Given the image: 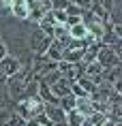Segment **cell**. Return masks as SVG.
<instances>
[{
	"mask_svg": "<svg viewBox=\"0 0 122 126\" xmlns=\"http://www.w3.org/2000/svg\"><path fill=\"white\" fill-rule=\"evenodd\" d=\"M43 100L34 94V96H28V98H21V100H15V107L13 111L19 115L21 120H30L34 118V115H39V113H43Z\"/></svg>",
	"mask_w": 122,
	"mask_h": 126,
	"instance_id": "6da1fadb",
	"label": "cell"
},
{
	"mask_svg": "<svg viewBox=\"0 0 122 126\" xmlns=\"http://www.w3.org/2000/svg\"><path fill=\"white\" fill-rule=\"evenodd\" d=\"M52 41L54 39L45 36V34L39 30V26H32V32L28 34V51L32 53V56H43Z\"/></svg>",
	"mask_w": 122,
	"mask_h": 126,
	"instance_id": "7a4b0ae2",
	"label": "cell"
},
{
	"mask_svg": "<svg viewBox=\"0 0 122 126\" xmlns=\"http://www.w3.org/2000/svg\"><path fill=\"white\" fill-rule=\"evenodd\" d=\"M81 24L88 28V32L94 36L96 41H101V34L105 32V21L99 17V15H94L92 11H81Z\"/></svg>",
	"mask_w": 122,
	"mask_h": 126,
	"instance_id": "3957f363",
	"label": "cell"
},
{
	"mask_svg": "<svg viewBox=\"0 0 122 126\" xmlns=\"http://www.w3.org/2000/svg\"><path fill=\"white\" fill-rule=\"evenodd\" d=\"M94 62H99L103 68H114V66H120V56H118L109 45H101Z\"/></svg>",
	"mask_w": 122,
	"mask_h": 126,
	"instance_id": "277c9868",
	"label": "cell"
},
{
	"mask_svg": "<svg viewBox=\"0 0 122 126\" xmlns=\"http://www.w3.org/2000/svg\"><path fill=\"white\" fill-rule=\"evenodd\" d=\"M21 66H24V64L19 62V58H17V56H4V58L0 60V68H2V73L7 75V77L15 75Z\"/></svg>",
	"mask_w": 122,
	"mask_h": 126,
	"instance_id": "5b68a950",
	"label": "cell"
},
{
	"mask_svg": "<svg viewBox=\"0 0 122 126\" xmlns=\"http://www.w3.org/2000/svg\"><path fill=\"white\" fill-rule=\"evenodd\" d=\"M71 83H73V81H69L67 77H60L56 83H52V86H47V88L54 92L56 98H60V96H67V94H71Z\"/></svg>",
	"mask_w": 122,
	"mask_h": 126,
	"instance_id": "8992f818",
	"label": "cell"
},
{
	"mask_svg": "<svg viewBox=\"0 0 122 126\" xmlns=\"http://www.w3.org/2000/svg\"><path fill=\"white\" fill-rule=\"evenodd\" d=\"M28 11H30V7H28V0H13L11 15H13L15 19L26 21V19H28Z\"/></svg>",
	"mask_w": 122,
	"mask_h": 126,
	"instance_id": "52a82bcc",
	"label": "cell"
},
{
	"mask_svg": "<svg viewBox=\"0 0 122 126\" xmlns=\"http://www.w3.org/2000/svg\"><path fill=\"white\" fill-rule=\"evenodd\" d=\"M84 49H86V47H71V49H64V51H62V60H64V62H71V64H79L81 58H84Z\"/></svg>",
	"mask_w": 122,
	"mask_h": 126,
	"instance_id": "ba28073f",
	"label": "cell"
},
{
	"mask_svg": "<svg viewBox=\"0 0 122 126\" xmlns=\"http://www.w3.org/2000/svg\"><path fill=\"white\" fill-rule=\"evenodd\" d=\"M62 51H64V47H62L58 41H52L43 56H45V58H49V60H54V62H60V60H62Z\"/></svg>",
	"mask_w": 122,
	"mask_h": 126,
	"instance_id": "9c48e42d",
	"label": "cell"
},
{
	"mask_svg": "<svg viewBox=\"0 0 122 126\" xmlns=\"http://www.w3.org/2000/svg\"><path fill=\"white\" fill-rule=\"evenodd\" d=\"M75 111H79L84 118L86 115H90V113L94 111V105H92V100L86 96V98H77V103H75Z\"/></svg>",
	"mask_w": 122,
	"mask_h": 126,
	"instance_id": "30bf717a",
	"label": "cell"
},
{
	"mask_svg": "<svg viewBox=\"0 0 122 126\" xmlns=\"http://www.w3.org/2000/svg\"><path fill=\"white\" fill-rule=\"evenodd\" d=\"M75 103H77V98H75L73 94H67V96H60V100H58V105H60V109L64 113L73 111L75 109Z\"/></svg>",
	"mask_w": 122,
	"mask_h": 126,
	"instance_id": "8fae6325",
	"label": "cell"
},
{
	"mask_svg": "<svg viewBox=\"0 0 122 126\" xmlns=\"http://www.w3.org/2000/svg\"><path fill=\"white\" fill-rule=\"evenodd\" d=\"M81 122H84V115H81L79 111H69L67 113V124L69 126H81Z\"/></svg>",
	"mask_w": 122,
	"mask_h": 126,
	"instance_id": "7c38bea8",
	"label": "cell"
},
{
	"mask_svg": "<svg viewBox=\"0 0 122 126\" xmlns=\"http://www.w3.org/2000/svg\"><path fill=\"white\" fill-rule=\"evenodd\" d=\"M69 4V0H49V7H52V11H64Z\"/></svg>",
	"mask_w": 122,
	"mask_h": 126,
	"instance_id": "4fadbf2b",
	"label": "cell"
},
{
	"mask_svg": "<svg viewBox=\"0 0 122 126\" xmlns=\"http://www.w3.org/2000/svg\"><path fill=\"white\" fill-rule=\"evenodd\" d=\"M71 4H75V7H79L81 11H88L90 4H92V0H69Z\"/></svg>",
	"mask_w": 122,
	"mask_h": 126,
	"instance_id": "5bb4252c",
	"label": "cell"
},
{
	"mask_svg": "<svg viewBox=\"0 0 122 126\" xmlns=\"http://www.w3.org/2000/svg\"><path fill=\"white\" fill-rule=\"evenodd\" d=\"M4 56H9V43L0 36V60L4 58Z\"/></svg>",
	"mask_w": 122,
	"mask_h": 126,
	"instance_id": "9a60e30c",
	"label": "cell"
}]
</instances>
